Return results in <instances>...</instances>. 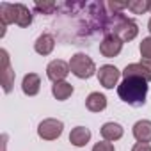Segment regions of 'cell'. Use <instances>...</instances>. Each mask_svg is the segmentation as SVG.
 Here are the masks:
<instances>
[{
	"label": "cell",
	"instance_id": "8fae6325",
	"mask_svg": "<svg viewBox=\"0 0 151 151\" xmlns=\"http://www.w3.org/2000/svg\"><path fill=\"white\" fill-rule=\"evenodd\" d=\"M41 89V78L39 75L36 73H29L23 77V82H22V91L27 94V96H36Z\"/></svg>",
	"mask_w": 151,
	"mask_h": 151
},
{
	"label": "cell",
	"instance_id": "9c48e42d",
	"mask_svg": "<svg viewBox=\"0 0 151 151\" xmlns=\"http://www.w3.org/2000/svg\"><path fill=\"white\" fill-rule=\"evenodd\" d=\"M0 55H2V87L6 93H11L13 84H14V71L11 68L7 50H0Z\"/></svg>",
	"mask_w": 151,
	"mask_h": 151
},
{
	"label": "cell",
	"instance_id": "7402d4cb",
	"mask_svg": "<svg viewBox=\"0 0 151 151\" xmlns=\"http://www.w3.org/2000/svg\"><path fill=\"white\" fill-rule=\"evenodd\" d=\"M132 151H151V146H149L147 142H137V144L132 147Z\"/></svg>",
	"mask_w": 151,
	"mask_h": 151
},
{
	"label": "cell",
	"instance_id": "2e32d148",
	"mask_svg": "<svg viewBox=\"0 0 151 151\" xmlns=\"http://www.w3.org/2000/svg\"><path fill=\"white\" fill-rule=\"evenodd\" d=\"M86 107L91 112H101L107 107V98L101 93H91L87 96V100H86Z\"/></svg>",
	"mask_w": 151,
	"mask_h": 151
},
{
	"label": "cell",
	"instance_id": "277c9868",
	"mask_svg": "<svg viewBox=\"0 0 151 151\" xmlns=\"http://www.w3.org/2000/svg\"><path fill=\"white\" fill-rule=\"evenodd\" d=\"M69 69L75 77H78V78H91L96 73L94 60L86 53H75L69 60Z\"/></svg>",
	"mask_w": 151,
	"mask_h": 151
},
{
	"label": "cell",
	"instance_id": "e0dca14e",
	"mask_svg": "<svg viewBox=\"0 0 151 151\" xmlns=\"http://www.w3.org/2000/svg\"><path fill=\"white\" fill-rule=\"evenodd\" d=\"M52 94H53L59 101H64V100H68V98L73 94V86H71L69 82H66V80L55 82V84L52 86Z\"/></svg>",
	"mask_w": 151,
	"mask_h": 151
},
{
	"label": "cell",
	"instance_id": "5bb4252c",
	"mask_svg": "<svg viewBox=\"0 0 151 151\" xmlns=\"http://www.w3.org/2000/svg\"><path fill=\"white\" fill-rule=\"evenodd\" d=\"M133 137L139 142H151V121L142 119L133 124Z\"/></svg>",
	"mask_w": 151,
	"mask_h": 151
},
{
	"label": "cell",
	"instance_id": "5b68a950",
	"mask_svg": "<svg viewBox=\"0 0 151 151\" xmlns=\"http://www.w3.org/2000/svg\"><path fill=\"white\" fill-rule=\"evenodd\" d=\"M62 128H64L62 121L50 117V119H45V121L39 123V126H37V135H39L41 139H45V140H55V139L60 137Z\"/></svg>",
	"mask_w": 151,
	"mask_h": 151
},
{
	"label": "cell",
	"instance_id": "52a82bcc",
	"mask_svg": "<svg viewBox=\"0 0 151 151\" xmlns=\"http://www.w3.org/2000/svg\"><path fill=\"white\" fill-rule=\"evenodd\" d=\"M69 64L60 60V59H55L52 60L48 66H46V75H48V78L55 84V82H62L66 77H68V73H69Z\"/></svg>",
	"mask_w": 151,
	"mask_h": 151
},
{
	"label": "cell",
	"instance_id": "ba28073f",
	"mask_svg": "<svg viewBox=\"0 0 151 151\" xmlns=\"http://www.w3.org/2000/svg\"><path fill=\"white\" fill-rule=\"evenodd\" d=\"M121 48H123V41L117 36H114V34H107L103 37V41L100 43V53L103 57H109V59L119 55Z\"/></svg>",
	"mask_w": 151,
	"mask_h": 151
},
{
	"label": "cell",
	"instance_id": "ffe728a7",
	"mask_svg": "<svg viewBox=\"0 0 151 151\" xmlns=\"http://www.w3.org/2000/svg\"><path fill=\"white\" fill-rule=\"evenodd\" d=\"M36 9L45 14H52L55 9V2H36Z\"/></svg>",
	"mask_w": 151,
	"mask_h": 151
},
{
	"label": "cell",
	"instance_id": "30bf717a",
	"mask_svg": "<svg viewBox=\"0 0 151 151\" xmlns=\"http://www.w3.org/2000/svg\"><path fill=\"white\" fill-rule=\"evenodd\" d=\"M123 77L124 78H142L149 84L151 80V71L147 68L142 66V62H135V64H128L123 71Z\"/></svg>",
	"mask_w": 151,
	"mask_h": 151
},
{
	"label": "cell",
	"instance_id": "ac0fdd59",
	"mask_svg": "<svg viewBox=\"0 0 151 151\" xmlns=\"http://www.w3.org/2000/svg\"><path fill=\"white\" fill-rule=\"evenodd\" d=\"M128 9L133 14H144L151 9V0H132L128 2Z\"/></svg>",
	"mask_w": 151,
	"mask_h": 151
},
{
	"label": "cell",
	"instance_id": "7a4b0ae2",
	"mask_svg": "<svg viewBox=\"0 0 151 151\" xmlns=\"http://www.w3.org/2000/svg\"><path fill=\"white\" fill-rule=\"evenodd\" d=\"M101 30L107 32V34H114V36H117L123 43H124V41H132V39H135L137 34H139V27H137V23H135L133 20L123 16L121 13L110 16V20L103 23V29H101Z\"/></svg>",
	"mask_w": 151,
	"mask_h": 151
},
{
	"label": "cell",
	"instance_id": "3957f363",
	"mask_svg": "<svg viewBox=\"0 0 151 151\" xmlns=\"http://www.w3.org/2000/svg\"><path fill=\"white\" fill-rule=\"evenodd\" d=\"M7 23H16L20 27H29L32 23V14L27 6L23 4H7L2 2L0 4V25H7Z\"/></svg>",
	"mask_w": 151,
	"mask_h": 151
},
{
	"label": "cell",
	"instance_id": "9a60e30c",
	"mask_svg": "<svg viewBox=\"0 0 151 151\" xmlns=\"http://www.w3.org/2000/svg\"><path fill=\"white\" fill-rule=\"evenodd\" d=\"M100 132H101V137L105 140H109V142H114V140H117V139L123 137V126L119 123H112V121L105 123Z\"/></svg>",
	"mask_w": 151,
	"mask_h": 151
},
{
	"label": "cell",
	"instance_id": "4fadbf2b",
	"mask_svg": "<svg viewBox=\"0 0 151 151\" xmlns=\"http://www.w3.org/2000/svg\"><path fill=\"white\" fill-rule=\"evenodd\" d=\"M89 140H91V132L86 126H77L69 133V142L73 146H77V147H84Z\"/></svg>",
	"mask_w": 151,
	"mask_h": 151
},
{
	"label": "cell",
	"instance_id": "d6986e66",
	"mask_svg": "<svg viewBox=\"0 0 151 151\" xmlns=\"http://www.w3.org/2000/svg\"><path fill=\"white\" fill-rule=\"evenodd\" d=\"M139 50H140V55L144 59H151V37H144Z\"/></svg>",
	"mask_w": 151,
	"mask_h": 151
},
{
	"label": "cell",
	"instance_id": "cb8c5ba5",
	"mask_svg": "<svg viewBox=\"0 0 151 151\" xmlns=\"http://www.w3.org/2000/svg\"><path fill=\"white\" fill-rule=\"evenodd\" d=\"M147 27H149V32H151V20H149V23H147Z\"/></svg>",
	"mask_w": 151,
	"mask_h": 151
},
{
	"label": "cell",
	"instance_id": "603a6c76",
	"mask_svg": "<svg viewBox=\"0 0 151 151\" xmlns=\"http://www.w3.org/2000/svg\"><path fill=\"white\" fill-rule=\"evenodd\" d=\"M142 66L147 68V69L151 71V59H142Z\"/></svg>",
	"mask_w": 151,
	"mask_h": 151
},
{
	"label": "cell",
	"instance_id": "8992f818",
	"mask_svg": "<svg viewBox=\"0 0 151 151\" xmlns=\"http://www.w3.org/2000/svg\"><path fill=\"white\" fill-rule=\"evenodd\" d=\"M119 77H121V71L112 64H105L98 69V80L105 89H114V86H117Z\"/></svg>",
	"mask_w": 151,
	"mask_h": 151
},
{
	"label": "cell",
	"instance_id": "6da1fadb",
	"mask_svg": "<svg viewBox=\"0 0 151 151\" xmlns=\"http://www.w3.org/2000/svg\"><path fill=\"white\" fill-rule=\"evenodd\" d=\"M117 94L124 103L142 107L147 96V82L142 78H123V82L117 86Z\"/></svg>",
	"mask_w": 151,
	"mask_h": 151
},
{
	"label": "cell",
	"instance_id": "44dd1931",
	"mask_svg": "<svg viewBox=\"0 0 151 151\" xmlns=\"http://www.w3.org/2000/svg\"><path fill=\"white\" fill-rule=\"evenodd\" d=\"M93 151H114V144L109 142V140H101V142H96Z\"/></svg>",
	"mask_w": 151,
	"mask_h": 151
},
{
	"label": "cell",
	"instance_id": "7c38bea8",
	"mask_svg": "<svg viewBox=\"0 0 151 151\" xmlns=\"http://www.w3.org/2000/svg\"><path fill=\"white\" fill-rule=\"evenodd\" d=\"M55 48V39L52 34H41L36 43H34V50L39 53V55H50Z\"/></svg>",
	"mask_w": 151,
	"mask_h": 151
}]
</instances>
